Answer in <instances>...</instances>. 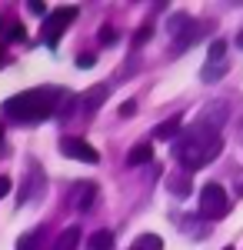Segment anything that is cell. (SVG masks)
<instances>
[{
  "mask_svg": "<svg viewBox=\"0 0 243 250\" xmlns=\"http://www.w3.org/2000/svg\"><path fill=\"white\" fill-rule=\"evenodd\" d=\"M60 154L70 157V160H80V164H97V160H100V154H97L94 147H90L83 137H74V134L60 137Z\"/></svg>",
  "mask_w": 243,
  "mask_h": 250,
  "instance_id": "cell-5",
  "label": "cell"
},
{
  "mask_svg": "<svg viewBox=\"0 0 243 250\" xmlns=\"http://www.w3.org/2000/svg\"><path fill=\"white\" fill-rule=\"evenodd\" d=\"M226 70H230V63H206L203 70H200V80H203V83H217V80L220 77H226Z\"/></svg>",
  "mask_w": 243,
  "mask_h": 250,
  "instance_id": "cell-13",
  "label": "cell"
},
{
  "mask_svg": "<svg viewBox=\"0 0 243 250\" xmlns=\"http://www.w3.org/2000/svg\"><path fill=\"white\" fill-rule=\"evenodd\" d=\"M7 37H10V40H23V37H27V30H23L20 23H14V27L7 30Z\"/></svg>",
  "mask_w": 243,
  "mask_h": 250,
  "instance_id": "cell-23",
  "label": "cell"
},
{
  "mask_svg": "<svg viewBox=\"0 0 243 250\" xmlns=\"http://www.w3.org/2000/svg\"><path fill=\"white\" fill-rule=\"evenodd\" d=\"M77 244H80V227H67V230L54 240L50 250H77Z\"/></svg>",
  "mask_w": 243,
  "mask_h": 250,
  "instance_id": "cell-12",
  "label": "cell"
},
{
  "mask_svg": "<svg viewBox=\"0 0 243 250\" xmlns=\"http://www.w3.org/2000/svg\"><path fill=\"white\" fill-rule=\"evenodd\" d=\"M237 47H240V50H243V34H237Z\"/></svg>",
  "mask_w": 243,
  "mask_h": 250,
  "instance_id": "cell-28",
  "label": "cell"
},
{
  "mask_svg": "<svg viewBox=\"0 0 243 250\" xmlns=\"http://www.w3.org/2000/svg\"><path fill=\"white\" fill-rule=\"evenodd\" d=\"M30 14H37V17H50V14H47V7H43V3H40V0H30Z\"/></svg>",
  "mask_w": 243,
  "mask_h": 250,
  "instance_id": "cell-21",
  "label": "cell"
},
{
  "mask_svg": "<svg viewBox=\"0 0 243 250\" xmlns=\"http://www.w3.org/2000/svg\"><path fill=\"white\" fill-rule=\"evenodd\" d=\"M10 187H14V184H10V177H0V200L10 193Z\"/></svg>",
  "mask_w": 243,
  "mask_h": 250,
  "instance_id": "cell-25",
  "label": "cell"
},
{
  "mask_svg": "<svg viewBox=\"0 0 243 250\" xmlns=\"http://www.w3.org/2000/svg\"><path fill=\"white\" fill-rule=\"evenodd\" d=\"M223 250H237V247H223Z\"/></svg>",
  "mask_w": 243,
  "mask_h": 250,
  "instance_id": "cell-31",
  "label": "cell"
},
{
  "mask_svg": "<svg viewBox=\"0 0 243 250\" xmlns=\"http://www.w3.org/2000/svg\"><path fill=\"white\" fill-rule=\"evenodd\" d=\"M97 40H100L103 47H110V43H117V30H113V27H100V34H97Z\"/></svg>",
  "mask_w": 243,
  "mask_h": 250,
  "instance_id": "cell-20",
  "label": "cell"
},
{
  "mask_svg": "<svg viewBox=\"0 0 243 250\" xmlns=\"http://www.w3.org/2000/svg\"><path fill=\"white\" fill-rule=\"evenodd\" d=\"M143 164H153V144L143 140V144H137L127 150V167H143Z\"/></svg>",
  "mask_w": 243,
  "mask_h": 250,
  "instance_id": "cell-10",
  "label": "cell"
},
{
  "mask_svg": "<svg viewBox=\"0 0 243 250\" xmlns=\"http://www.w3.org/2000/svg\"><path fill=\"white\" fill-rule=\"evenodd\" d=\"M233 190H237V197H243V170L233 177Z\"/></svg>",
  "mask_w": 243,
  "mask_h": 250,
  "instance_id": "cell-27",
  "label": "cell"
},
{
  "mask_svg": "<svg viewBox=\"0 0 243 250\" xmlns=\"http://www.w3.org/2000/svg\"><path fill=\"white\" fill-rule=\"evenodd\" d=\"M137 114V104H133V100H123V104H120V117H133Z\"/></svg>",
  "mask_w": 243,
  "mask_h": 250,
  "instance_id": "cell-24",
  "label": "cell"
},
{
  "mask_svg": "<svg viewBox=\"0 0 243 250\" xmlns=\"http://www.w3.org/2000/svg\"><path fill=\"white\" fill-rule=\"evenodd\" d=\"M97 200V184H90V180H80V184H74V193H70V204H74L77 210H90Z\"/></svg>",
  "mask_w": 243,
  "mask_h": 250,
  "instance_id": "cell-9",
  "label": "cell"
},
{
  "mask_svg": "<svg viewBox=\"0 0 243 250\" xmlns=\"http://www.w3.org/2000/svg\"><path fill=\"white\" fill-rule=\"evenodd\" d=\"M183 27H190V17H187V14H170L167 30L173 34V37H180V30H183Z\"/></svg>",
  "mask_w": 243,
  "mask_h": 250,
  "instance_id": "cell-17",
  "label": "cell"
},
{
  "mask_svg": "<svg viewBox=\"0 0 243 250\" xmlns=\"http://www.w3.org/2000/svg\"><path fill=\"white\" fill-rule=\"evenodd\" d=\"M223 54H226V40L217 37L213 43H210V63H223V60H226Z\"/></svg>",
  "mask_w": 243,
  "mask_h": 250,
  "instance_id": "cell-19",
  "label": "cell"
},
{
  "mask_svg": "<svg viewBox=\"0 0 243 250\" xmlns=\"http://www.w3.org/2000/svg\"><path fill=\"white\" fill-rule=\"evenodd\" d=\"M74 100L77 97L63 87H30L23 94H14L3 100V114L7 120L14 124H40L47 117H57V114H67L74 110Z\"/></svg>",
  "mask_w": 243,
  "mask_h": 250,
  "instance_id": "cell-1",
  "label": "cell"
},
{
  "mask_svg": "<svg viewBox=\"0 0 243 250\" xmlns=\"http://www.w3.org/2000/svg\"><path fill=\"white\" fill-rule=\"evenodd\" d=\"M230 213V197L220 184H206L200 190V217L203 220H223Z\"/></svg>",
  "mask_w": 243,
  "mask_h": 250,
  "instance_id": "cell-3",
  "label": "cell"
},
{
  "mask_svg": "<svg viewBox=\"0 0 243 250\" xmlns=\"http://www.w3.org/2000/svg\"><path fill=\"white\" fill-rule=\"evenodd\" d=\"M17 250H40V230L23 233V237L17 240Z\"/></svg>",
  "mask_w": 243,
  "mask_h": 250,
  "instance_id": "cell-18",
  "label": "cell"
},
{
  "mask_svg": "<svg viewBox=\"0 0 243 250\" xmlns=\"http://www.w3.org/2000/svg\"><path fill=\"white\" fill-rule=\"evenodd\" d=\"M153 137H157V140H173V137H180V117H170L163 124H157V127H153Z\"/></svg>",
  "mask_w": 243,
  "mask_h": 250,
  "instance_id": "cell-11",
  "label": "cell"
},
{
  "mask_svg": "<svg viewBox=\"0 0 243 250\" xmlns=\"http://www.w3.org/2000/svg\"><path fill=\"white\" fill-rule=\"evenodd\" d=\"M133 250H137V247H133Z\"/></svg>",
  "mask_w": 243,
  "mask_h": 250,
  "instance_id": "cell-32",
  "label": "cell"
},
{
  "mask_svg": "<svg viewBox=\"0 0 243 250\" xmlns=\"http://www.w3.org/2000/svg\"><path fill=\"white\" fill-rule=\"evenodd\" d=\"M167 187H170V193H177V197H187L190 193V173L187 170L173 173V177L167 180Z\"/></svg>",
  "mask_w": 243,
  "mask_h": 250,
  "instance_id": "cell-14",
  "label": "cell"
},
{
  "mask_svg": "<svg viewBox=\"0 0 243 250\" xmlns=\"http://www.w3.org/2000/svg\"><path fill=\"white\" fill-rule=\"evenodd\" d=\"M87 250H113V233L110 230H94Z\"/></svg>",
  "mask_w": 243,
  "mask_h": 250,
  "instance_id": "cell-15",
  "label": "cell"
},
{
  "mask_svg": "<svg viewBox=\"0 0 243 250\" xmlns=\"http://www.w3.org/2000/svg\"><path fill=\"white\" fill-rule=\"evenodd\" d=\"M107 97H110V83H97V87H90V90L77 94L74 110H80V114H94V110L103 104V100H107Z\"/></svg>",
  "mask_w": 243,
  "mask_h": 250,
  "instance_id": "cell-7",
  "label": "cell"
},
{
  "mask_svg": "<svg viewBox=\"0 0 243 250\" xmlns=\"http://www.w3.org/2000/svg\"><path fill=\"white\" fill-rule=\"evenodd\" d=\"M0 140H3V124H0Z\"/></svg>",
  "mask_w": 243,
  "mask_h": 250,
  "instance_id": "cell-30",
  "label": "cell"
},
{
  "mask_svg": "<svg viewBox=\"0 0 243 250\" xmlns=\"http://www.w3.org/2000/svg\"><path fill=\"white\" fill-rule=\"evenodd\" d=\"M150 30H153V27H150V23H143V27H140V34H137V43H143V40H150Z\"/></svg>",
  "mask_w": 243,
  "mask_h": 250,
  "instance_id": "cell-26",
  "label": "cell"
},
{
  "mask_svg": "<svg viewBox=\"0 0 243 250\" xmlns=\"http://www.w3.org/2000/svg\"><path fill=\"white\" fill-rule=\"evenodd\" d=\"M94 63H97V60H94V54H80V57H77V67H83V70H90Z\"/></svg>",
  "mask_w": 243,
  "mask_h": 250,
  "instance_id": "cell-22",
  "label": "cell"
},
{
  "mask_svg": "<svg viewBox=\"0 0 243 250\" xmlns=\"http://www.w3.org/2000/svg\"><path fill=\"white\" fill-rule=\"evenodd\" d=\"M183 140L173 147V157L180 160V170H200L206 167L210 160H217L220 150H223V137L220 130H210V127H200V124H193L187 134H180Z\"/></svg>",
  "mask_w": 243,
  "mask_h": 250,
  "instance_id": "cell-2",
  "label": "cell"
},
{
  "mask_svg": "<svg viewBox=\"0 0 243 250\" xmlns=\"http://www.w3.org/2000/svg\"><path fill=\"white\" fill-rule=\"evenodd\" d=\"M43 190V170H40V164H27V180L20 184V193H17V204H30L34 197H40Z\"/></svg>",
  "mask_w": 243,
  "mask_h": 250,
  "instance_id": "cell-6",
  "label": "cell"
},
{
  "mask_svg": "<svg viewBox=\"0 0 243 250\" xmlns=\"http://www.w3.org/2000/svg\"><path fill=\"white\" fill-rule=\"evenodd\" d=\"M133 247H137V250H163V240H160L157 233H140Z\"/></svg>",
  "mask_w": 243,
  "mask_h": 250,
  "instance_id": "cell-16",
  "label": "cell"
},
{
  "mask_svg": "<svg viewBox=\"0 0 243 250\" xmlns=\"http://www.w3.org/2000/svg\"><path fill=\"white\" fill-rule=\"evenodd\" d=\"M0 63H3V47H0Z\"/></svg>",
  "mask_w": 243,
  "mask_h": 250,
  "instance_id": "cell-29",
  "label": "cell"
},
{
  "mask_svg": "<svg viewBox=\"0 0 243 250\" xmlns=\"http://www.w3.org/2000/svg\"><path fill=\"white\" fill-rule=\"evenodd\" d=\"M226 120V100H213V104H206L203 114L197 117V124L200 127H210V130H220Z\"/></svg>",
  "mask_w": 243,
  "mask_h": 250,
  "instance_id": "cell-8",
  "label": "cell"
},
{
  "mask_svg": "<svg viewBox=\"0 0 243 250\" xmlns=\"http://www.w3.org/2000/svg\"><path fill=\"white\" fill-rule=\"evenodd\" d=\"M74 20H77V7H57V10H50V17L43 20V43L47 47H57L60 37H63V30Z\"/></svg>",
  "mask_w": 243,
  "mask_h": 250,
  "instance_id": "cell-4",
  "label": "cell"
}]
</instances>
